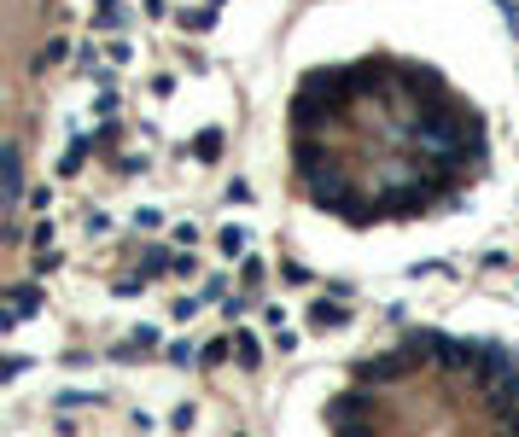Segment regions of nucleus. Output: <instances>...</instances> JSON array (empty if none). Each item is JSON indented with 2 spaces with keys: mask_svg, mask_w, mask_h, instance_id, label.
<instances>
[{
  "mask_svg": "<svg viewBox=\"0 0 519 437\" xmlns=\"http://www.w3.org/2000/svg\"><path fill=\"white\" fill-rule=\"evenodd\" d=\"M245 164L310 269H438L514 210V41L485 0H315L257 70Z\"/></svg>",
  "mask_w": 519,
  "mask_h": 437,
  "instance_id": "f257e3e1",
  "label": "nucleus"
},
{
  "mask_svg": "<svg viewBox=\"0 0 519 437\" xmlns=\"http://www.w3.org/2000/svg\"><path fill=\"white\" fill-rule=\"evenodd\" d=\"M269 437H519V303L455 286L356 321L286 379Z\"/></svg>",
  "mask_w": 519,
  "mask_h": 437,
  "instance_id": "f03ea898",
  "label": "nucleus"
}]
</instances>
